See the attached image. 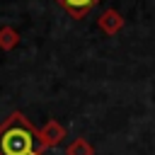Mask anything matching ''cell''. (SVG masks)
Returning <instances> with one entry per match:
<instances>
[{
	"instance_id": "obj_6",
	"label": "cell",
	"mask_w": 155,
	"mask_h": 155,
	"mask_svg": "<svg viewBox=\"0 0 155 155\" xmlns=\"http://www.w3.org/2000/svg\"><path fill=\"white\" fill-rule=\"evenodd\" d=\"M65 155H94V148L90 145L87 138H75V140H70V145L65 148Z\"/></svg>"
},
{
	"instance_id": "obj_4",
	"label": "cell",
	"mask_w": 155,
	"mask_h": 155,
	"mask_svg": "<svg viewBox=\"0 0 155 155\" xmlns=\"http://www.w3.org/2000/svg\"><path fill=\"white\" fill-rule=\"evenodd\" d=\"M68 15H73L75 19H82L97 2H102V0H56Z\"/></svg>"
},
{
	"instance_id": "obj_1",
	"label": "cell",
	"mask_w": 155,
	"mask_h": 155,
	"mask_svg": "<svg viewBox=\"0 0 155 155\" xmlns=\"http://www.w3.org/2000/svg\"><path fill=\"white\" fill-rule=\"evenodd\" d=\"M46 145L41 143L39 128L22 114L12 111L0 124V155H44Z\"/></svg>"
},
{
	"instance_id": "obj_2",
	"label": "cell",
	"mask_w": 155,
	"mask_h": 155,
	"mask_svg": "<svg viewBox=\"0 0 155 155\" xmlns=\"http://www.w3.org/2000/svg\"><path fill=\"white\" fill-rule=\"evenodd\" d=\"M39 136H41V143H44L46 148H56L58 143H63V138L68 136V131H65V126L58 124L56 119H48V121L39 128Z\"/></svg>"
},
{
	"instance_id": "obj_3",
	"label": "cell",
	"mask_w": 155,
	"mask_h": 155,
	"mask_svg": "<svg viewBox=\"0 0 155 155\" xmlns=\"http://www.w3.org/2000/svg\"><path fill=\"white\" fill-rule=\"evenodd\" d=\"M97 27H99L104 34L114 36L116 31L124 29V17H121V12H116V10H104V12L97 17Z\"/></svg>"
},
{
	"instance_id": "obj_5",
	"label": "cell",
	"mask_w": 155,
	"mask_h": 155,
	"mask_svg": "<svg viewBox=\"0 0 155 155\" xmlns=\"http://www.w3.org/2000/svg\"><path fill=\"white\" fill-rule=\"evenodd\" d=\"M17 44H19V34L7 24L0 27V51H12Z\"/></svg>"
}]
</instances>
